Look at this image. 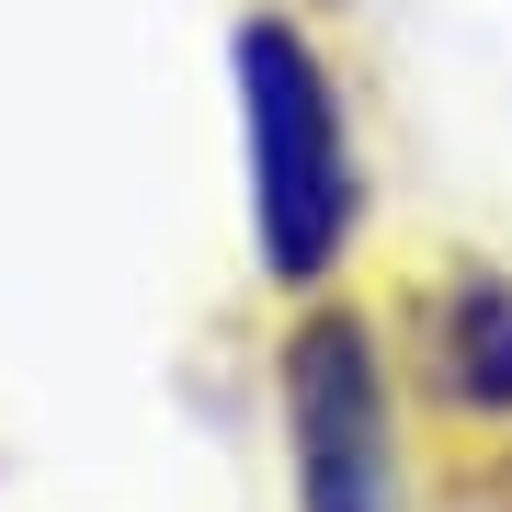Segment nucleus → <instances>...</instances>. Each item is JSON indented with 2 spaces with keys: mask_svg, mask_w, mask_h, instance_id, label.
I'll return each instance as SVG.
<instances>
[{
  "mask_svg": "<svg viewBox=\"0 0 512 512\" xmlns=\"http://www.w3.org/2000/svg\"><path fill=\"white\" fill-rule=\"evenodd\" d=\"M239 114H251V228H262V274L274 285H319L342 262L365 183H353V137H342V92H330L319 46L285 12L239 23Z\"/></svg>",
  "mask_w": 512,
  "mask_h": 512,
  "instance_id": "nucleus-1",
  "label": "nucleus"
},
{
  "mask_svg": "<svg viewBox=\"0 0 512 512\" xmlns=\"http://www.w3.org/2000/svg\"><path fill=\"white\" fill-rule=\"evenodd\" d=\"M285 456L308 512H399V433L387 365L353 308H308L285 330Z\"/></svg>",
  "mask_w": 512,
  "mask_h": 512,
  "instance_id": "nucleus-2",
  "label": "nucleus"
},
{
  "mask_svg": "<svg viewBox=\"0 0 512 512\" xmlns=\"http://www.w3.org/2000/svg\"><path fill=\"white\" fill-rule=\"evenodd\" d=\"M433 376H444V399L478 410V421H501L512 410V285L501 274H467L444 285V308H433Z\"/></svg>",
  "mask_w": 512,
  "mask_h": 512,
  "instance_id": "nucleus-3",
  "label": "nucleus"
}]
</instances>
